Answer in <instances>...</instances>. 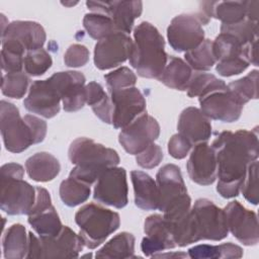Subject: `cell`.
<instances>
[{
    "mask_svg": "<svg viewBox=\"0 0 259 259\" xmlns=\"http://www.w3.org/2000/svg\"><path fill=\"white\" fill-rule=\"evenodd\" d=\"M192 74V69L185 61L170 56L168 57V62L158 80L169 88L185 91L188 88Z\"/></svg>",
    "mask_w": 259,
    "mask_h": 259,
    "instance_id": "f1b7e54d",
    "label": "cell"
},
{
    "mask_svg": "<svg viewBox=\"0 0 259 259\" xmlns=\"http://www.w3.org/2000/svg\"><path fill=\"white\" fill-rule=\"evenodd\" d=\"M23 118L31 130L33 144H38L42 142L47 135V122L44 119H40L39 117H36L31 114H26Z\"/></svg>",
    "mask_w": 259,
    "mask_h": 259,
    "instance_id": "c3c4849f",
    "label": "cell"
},
{
    "mask_svg": "<svg viewBox=\"0 0 259 259\" xmlns=\"http://www.w3.org/2000/svg\"><path fill=\"white\" fill-rule=\"evenodd\" d=\"M135 252V237L122 232L110 239L102 248L96 251V258H132Z\"/></svg>",
    "mask_w": 259,
    "mask_h": 259,
    "instance_id": "1f68e13d",
    "label": "cell"
},
{
    "mask_svg": "<svg viewBox=\"0 0 259 259\" xmlns=\"http://www.w3.org/2000/svg\"><path fill=\"white\" fill-rule=\"evenodd\" d=\"M29 81L30 78L24 71L7 73L2 77V93L10 98L19 99L25 95L29 85Z\"/></svg>",
    "mask_w": 259,
    "mask_h": 259,
    "instance_id": "ab89813d",
    "label": "cell"
},
{
    "mask_svg": "<svg viewBox=\"0 0 259 259\" xmlns=\"http://www.w3.org/2000/svg\"><path fill=\"white\" fill-rule=\"evenodd\" d=\"M159 190L158 209L167 222H174L184 217L191 208V198L187 193L180 168L166 164L157 173Z\"/></svg>",
    "mask_w": 259,
    "mask_h": 259,
    "instance_id": "277c9868",
    "label": "cell"
},
{
    "mask_svg": "<svg viewBox=\"0 0 259 259\" xmlns=\"http://www.w3.org/2000/svg\"><path fill=\"white\" fill-rule=\"evenodd\" d=\"M163 159V152L162 149L152 143L148 146L143 152L136 155V161L139 166L145 169H152L158 166Z\"/></svg>",
    "mask_w": 259,
    "mask_h": 259,
    "instance_id": "ee69618b",
    "label": "cell"
},
{
    "mask_svg": "<svg viewBox=\"0 0 259 259\" xmlns=\"http://www.w3.org/2000/svg\"><path fill=\"white\" fill-rule=\"evenodd\" d=\"M259 1H219L203 2L202 12L208 20L213 17L222 24H235L245 19L257 21Z\"/></svg>",
    "mask_w": 259,
    "mask_h": 259,
    "instance_id": "d6986e66",
    "label": "cell"
},
{
    "mask_svg": "<svg viewBox=\"0 0 259 259\" xmlns=\"http://www.w3.org/2000/svg\"><path fill=\"white\" fill-rule=\"evenodd\" d=\"M227 84L212 74L194 72L187 88V95L193 97H203L213 91L227 89Z\"/></svg>",
    "mask_w": 259,
    "mask_h": 259,
    "instance_id": "836d02e7",
    "label": "cell"
},
{
    "mask_svg": "<svg viewBox=\"0 0 259 259\" xmlns=\"http://www.w3.org/2000/svg\"><path fill=\"white\" fill-rule=\"evenodd\" d=\"M221 32L231 33L243 44H251L258 40V21L245 19L235 24H222Z\"/></svg>",
    "mask_w": 259,
    "mask_h": 259,
    "instance_id": "60d3db41",
    "label": "cell"
},
{
    "mask_svg": "<svg viewBox=\"0 0 259 259\" xmlns=\"http://www.w3.org/2000/svg\"><path fill=\"white\" fill-rule=\"evenodd\" d=\"M135 193V204L145 210H155L159 206L157 182L147 173L139 170L131 172Z\"/></svg>",
    "mask_w": 259,
    "mask_h": 259,
    "instance_id": "4316f807",
    "label": "cell"
},
{
    "mask_svg": "<svg viewBox=\"0 0 259 259\" xmlns=\"http://www.w3.org/2000/svg\"><path fill=\"white\" fill-rule=\"evenodd\" d=\"M208 21L200 13H183L175 16L167 28L169 45L178 53L195 49L204 40L202 25Z\"/></svg>",
    "mask_w": 259,
    "mask_h": 259,
    "instance_id": "30bf717a",
    "label": "cell"
},
{
    "mask_svg": "<svg viewBox=\"0 0 259 259\" xmlns=\"http://www.w3.org/2000/svg\"><path fill=\"white\" fill-rule=\"evenodd\" d=\"M0 107L1 135L4 146L11 153H21L33 145L31 130L13 103L2 100Z\"/></svg>",
    "mask_w": 259,
    "mask_h": 259,
    "instance_id": "8fae6325",
    "label": "cell"
},
{
    "mask_svg": "<svg viewBox=\"0 0 259 259\" xmlns=\"http://www.w3.org/2000/svg\"><path fill=\"white\" fill-rule=\"evenodd\" d=\"M0 207L10 215L27 214L35 200V187L24 181L20 164L7 163L1 167Z\"/></svg>",
    "mask_w": 259,
    "mask_h": 259,
    "instance_id": "8992f818",
    "label": "cell"
},
{
    "mask_svg": "<svg viewBox=\"0 0 259 259\" xmlns=\"http://www.w3.org/2000/svg\"><path fill=\"white\" fill-rule=\"evenodd\" d=\"M258 161L255 160L249 164L245 178L241 186V192L244 195L245 199L250 203L256 205L258 203Z\"/></svg>",
    "mask_w": 259,
    "mask_h": 259,
    "instance_id": "7bdbcfd3",
    "label": "cell"
},
{
    "mask_svg": "<svg viewBox=\"0 0 259 259\" xmlns=\"http://www.w3.org/2000/svg\"><path fill=\"white\" fill-rule=\"evenodd\" d=\"M112 103L111 124L115 128H123L146 112V100L142 92L136 88H125L108 92Z\"/></svg>",
    "mask_w": 259,
    "mask_h": 259,
    "instance_id": "9a60e30c",
    "label": "cell"
},
{
    "mask_svg": "<svg viewBox=\"0 0 259 259\" xmlns=\"http://www.w3.org/2000/svg\"><path fill=\"white\" fill-rule=\"evenodd\" d=\"M89 51L88 49L79 44L71 45L64 55L65 65L71 68L82 67L89 61Z\"/></svg>",
    "mask_w": 259,
    "mask_h": 259,
    "instance_id": "f6af8a7d",
    "label": "cell"
},
{
    "mask_svg": "<svg viewBox=\"0 0 259 259\" xmlns=\"http://www.w3.org/2000/svg\"><path fill=\"white\" fill-rule=\"evenodd\" d=\"M84 246L81 236L67 226L55 236L36 237L29 232L26 258H75Z\"/></svg>",
    "mask_w": 259,
    "mask_h": 259,
    "instance_id": "ba28073f",
    "label": "cell"
},
{
    "mask_svg": "<svg viewBox=\"0 0 259 259\" xmlns=\"http://www.w3.org/2000/svg\"><path fill=\"white\" fill-rule=\"evenodd\" d=\"M188 256L194 259H211V258H224L233 259L241 258L243 256V249L231 242L221 245H197L188 250Z\"/></svg>",
    "mask_w": 259,
    "mask_h": 259,
    "instance_id": "d6a6232c",
    "label": "cell"
},
{
    "mask_svg": "<svg viewBox=\"0 0 259 259\" xmlns=\"http://www.w3.org/2000/svg\"><path fill=\"white\" fill-rule=\"evenodd\" d=\"M257 130H239L235 133L225 131L213 140L211 147L217 157V191L224 198L239 195L247 168L257 160Z\"/></svg>",
    "mask_w": 259,
    "mask_h": 259,
    "instance_id": "6da1fadb",
    "label": "cell"
},
{
    "mask_svg": "<svg viewBox=\"0 0 259 259\" xmlns=\"http://www.w3.org/2000/svg\"><path fill=\"white\" fill-rule=\"evenodd\" d=\"M35 200L30 208L28 224L38 236H55L63 228L59 214L52 204L49 191L44 187H35Z\"/></svg>",
    "mask_w": 259,
    "mask_h": 259,
    "instance_id": "ac0fdd59",
    "label": "cell"
},
{
    "mask_svg": "<svg viewBox=\"0 0 259 259\" xmlns=\"http://www.w3.org/2000/svg\"><path fill=\"white\" fill-rule=\"evenodd\" d=\"M189 218L193 243L201 240L221 241L229 234L224 209L207 198L194 202Z\"/></svg>",
    "mask_w": 259,
    "mask_h": 259,
    "instance_id": "9c48e42d",
    "label": "cell"
},
{
    "mask_svg": "<svg viewBox=\"0 0 259 259\" xmlns=\"http://www.w3.org/2000/svg\"><path fill=\"white\" fill-rule=\"evenodd\" d=\"M134 39L130 64L141 77L159 79L168 62L163 36L153 24L143 21L134 29Z\"/></svg>",
    "mask_w": 259,
    "mask_h": 259,
    "instance_id": "3957f363",
    "label": "cell"
},
{
    "mask_svg": "<svg viewBox=\"0 0 259 259\" xmlns=\"http://www.w3.org/2000/svg\"><path fill=\"white\" fill-rule=\"evenodd\" d=\"M60 197L67 206H76L85 202L90 194V185L69 176L60 185Z\"/></svg>",
    "mask_w": 259,
    "mask_h": 259,
    "instance_id": "e575fe53",
    "label": "cell"
},
{
    "mask_svg": "<svg viewBox=\"0 0 259 259\" xmlns=\"http://www.w3.org/2000/svg\"><path fill=\"white\" fill-rule=\"evenodd\" d=\"M85 76L78 71L62 73V104L65 111L73 112L83 108L86 103Z\"/></svg>",
    "mask_w": 259,
    "mask_h": 259,
    "instance_id": "484cf974",
    "label": "cell"
},
{
    "mask_svg": "<svg viewBox=\"0 0 259 259\" xmlns=\"http://www.w3.org/2000/svg\"><path fill=\"white\" fill-rule=\"evenodd\" d=\"M53 65L51 55L42 48L28 51L24 56L23 70L29 76H40Z\"/></svg>",
    "mask_w": 259,
    "mask_h": 259,
    "instance_id": "f35d334b",
    "label": "cell"
},
{
    "mask_svg": "<svg viewBox=\"0 0 259 259\" xmlns=\"http://www.w3.org/2000/svg\"><path fill=\"white\" fill-rule=\"evenodd\" d=\"M86 103L92 108L95 115L105 123H111L112 103L103 87L97 82H90L85 86Z\"/></svg>",
    "mask_w": 259,
    "mask_h": 259,
    "instance_id": "4dcf8cb0",
    "label": "cell"
},
{
    "mask_svg": "<svg viewBox=\"0 0 259 259\" xmlns=\"http://www.w3.org/2000/svg\"><path fill=\"white\" fill-rule=\"evenodd\" d=\"M24 55L8 51L1 50V66L6 73H16L23 71Z\"/></svg>",
    "mask_w": 259,
    "mask_h": 259,
    "instance_id": "bcb514c9",
    "label": "cell"
},
{
    "mask_svg": "<svg viewBox=\"0 0 259 259\" xmlns=\"http://www.w3.org/2000/svg\"><path fill=\"white\" fill-rule=\"evenodd\" d=\"M46 38L44 27L34 21H12L1 32V39L13 40L26 52L42 48Z\"/></svg>",
    "mask_w": 259,
    "mask_h": 259,
    "instance_id": "cb8c5ba5",
    "label": "cell"
},
{
    "mask_svg": "<svg viewBox=\"0 0 259 259\" xmlns=\"http://www.w3.org/2000/svg\"><path fill=\"white\" fill-rule=\"evenodd\" d=\"M126 172L122 167H110L106 169L96 180L93 197L96 201L122 208L127 204Z\"/></svg>",
    "mask_w": 259,
    "mask_h": 259,
    "instance_id": "7c38bea8",
    "label": "cell"
},
{
    "mask_svg": "<svg viewBox=\"0 0 259 259\" xmlns=\"http://www.w3.org/2000/svg\"><path fill=\"white\" fill-rule=\"evenodd\" d=\"M86 6L95 13L109 16L118 32L128 34L134 26L135 20L142 14V1H87Z\"/></svg>",
    "mask_w": 259,
    "mask_h": 259,
    "instance_id": "44dd1931",
    "label": "cell"
},
{
    "mask_svg": "<svg viewBox=\"0 0 259 259\" xmlns=\"http://www.w3.org/2000/svg\"><path fill=\"white\" fill-rule=\"evenodd\" d=\"M160 136L158 121L147 112L121 128L118 142L131 155H138L154 143Z\"/></svg>",
    "mask_w": 259,
    "mask_h": 259,
    "instance_id": "4fadbf2b",
    "label": "cell"
},
{
    "mask_svg": "<svg viewBox=\"0 0 259 259\" xmlns=\"http://www.w3.org/2000/svg\"><path fill=\"white\" fill-rule=\"evenodd\" d=\"M25 169L30 179L37 182H48L60 173L61 165L52 154L39 152L26 160Z\"/></svg>",
    "mask_w": 259,
    "mask_h": 259,
    "instance_id": "83f0119b",
    "label": "cell"
},
{
    "mask_svg": "<svg viewBox=\"0 0 259 259\" xmlns=\"http://www.w3.org/2000/svg\"><path fill=\"white\" fill-rule=\"evenodd\" d=\"M212 52L217 61V72L224 77L243 73L250 64L258 66L257 40L243 44L231 33L221 32L212 40Z\"/></svg>",
    "mask_w": 259,
    "mask_h": 259,
    "instance_id": "5b68a950",
    "label": "cell"
},
{
    "mask_svg": "<svg viewBox=\"0 0 259 259\" xmlns=\"http://www.w3.org/2000/svg\"><path fill=\"white\" fill-rule=\"evenodd\" d=\"M3 254L6 259H20L26 257L28 251V235L21 224L12 225L2 239Z\"/></svg>",
    "mask_w": 259,
    "mask_h": 259,
    "instance_id": "f546056e",
    "label": "cell"
},
{
    "mask_svg": "<svg viewBox=\"0 0 259 259\" xmlns=\"http://www.w3.org/2000/svg\"><path fill=\"white\" fill-rule=\"evenodd\" d=\"M229 90L243 103L258 98V70H253L245 77L232 81L228 85Z\"/></svg>",
    "mask_w": 259,
    "mask_h": 259,
    "instance_id": "74e56055",
    "label": "cell"
},
{
    "mask_svg": "<svg viewBox=\"0 0 259 259\" xmlns=\"http://www.w3.org/2000/svg\"><path fill=\"white\" fill-rule=\"evenodd\" d=\"M83 26L94 39L100 40L114 32H118L112 19L101 13H87L83 18Z\"/></svg>",
    "mask_w": 259,
    "mask_h": 259,
    "instance_id": "8d00e7d4",
    "label": "cell"
},
{
    "mask_svg": "<svg viewBox=\"0 0 259 259\" xmlns=\"http://www.w3.org/2000/svg\"><path fill=\"white\" fill-rule=\"evenodd\" d=\"M191 147L192 145L190 144V142L179 133L176 135H173L168 142L169 154L173 158L178 160L185 158L188 155Z\"/></svg>",
    "mask_w": 259,
    "mask_h": 259,
    "instance_id": "7dc6e473",
    "label": "cell"
},
{
    "mask_svg": "<svg viewBox=\"0 0 259 259\" xmlns=\"http://www.w3.org/2000/svg\"><path fill=\"white\" fill-rule=\"evenodd\" d=\"M61 102V91L50 77L46 80H36L30 85L23 104L28 111L46 118H52L59 113Z\"/></svg>",
    "mask_w": 259,
    "mask_h": 259,
    "instance_id": "5bb4252c",
    "label": "cell"
},
{
    "mask_svg": "<svg viewBox=\"0 0 259 259\" xmlns=\"http://www.w3.org/2000/svg\"><path fill=\"white\" fill-rule=\"evenodd\" d=\"M200 110L209 119L233 122L240 118L244 104L229 90L213 91L198 98Z\"/></svg>",
    "mask_w": 259,
    "mask_h": 259,
    "instance_id": "ffe728a7",
    "label": "cell"
},
{
    "mask_svg": "<svg viewBox=\"0 0 259 259\" xmlns=\"http://www.w3.org/2000/svg\"><path fill=\"white\" fill-rule=\"evenodd\" d=\"M104 79L107 84L108 92L135 87L137 82L136 74L127 67H120L104 75Z\"/></svg>",
    "mask_w": 259,
    "mask_h": 259,
    "instance_id": "b9f144b4",
    "label": "cell"
},
{
    "mask_svg": "<svg viewBox=\"0 0 259 259\" xmlns=\"http://www.w3.org/2000/svg\"><path fill=\"white\" fill-rule=\"evenodd\" d=\"M68 156L75 165L69 176L90 186L106 169L119 163V156L115 150L85 137L72 142Z\"/></svg>",
    "mask_w": 259,
    "mask_h": 259,
    "instance_id": "7a4b0ae2",
    "label": "cell"
},
{
    "mask_svg": "<svg viewBox=\"0 0 259 259\" xmlns=\"http://www.w3.org/2000/svg\"><path fill=\"white\" fill-rule=\"evenodd\" d=\"M186 63L196 72H205L217 63L212 52V40L204 39L198 47L184 55Z\"/></svg>",
    "mask_w": 259,
    "mask_h": 259,
    "instance_id": "d590c367",
    "label": "cell"
},
{
    "mask_svg": "<svg viewBox=\"0 0 259 259\" xmlns=\"http://www.w3.org/2000/svg\"><path fill=\"white\" fill-rule=\"evenodd\" d=\"M146 237L141 243L142 252L146 256L153 257L167 249L176 247L170 226L161 214H151L144 223Z\"/></svg>",
    "mask_w": 259,
    "mask_h": 259,
    "instance_id": "603a6c76",
    "label": "cell"
},
{
    "mask_svg": "<svg viewBox=\"0 0 259 259\" xmlns=\"http://www.w3.org/2000/svg\"><path fill=\"white\" fill-rule=\"evenodd\" d=\"M75 222L85 246L95 249L119 228L120 218L113 210L96 203H88L78 209Z\"/></svg>",
    "mask_w": 259,
    "mask_h": 259,
    "instance_id": "52a82bcc",
    "label": "cell"
},
{
    "mask_svg": "<svg viewBox=\"0 0 259 259\" xmlns=\"http://www.w3.org/2000/svg\"><path fill=\"white\" fill-rule=\"evenodd\" d=\"M134 40L123 32H114L97 41L94 49V64L99 70L117 67L130 59Z\"/></svg>",
    "mask_w": 259,
    "mask_h": 259,
    "instance_id": "2e32d148",
    "label": "cell"
},
{
    "mask_svg": "<svg viewBox=\"0 0 259 259\" xmlns=\"http://www.w3.org/2000/svg\"><path fill=\"white\" fill-rule=\"evenodd\" d=\"M177 128L179 134L186 138L192 146L207 142L211 136L209 118L200 109L192 106L182 110Z\"/></svg>",
    "mask_w": 259,
    "mask_h": 259,
    "instance_id": "d4e9b609",
    "label": "cell"
},
{
    "mask_svg": "<svg viewBox=\"0 0 259 259\" xmlns=\"http://www.w3.org/2000/svg\"><path fill=\"white\" fill-rule=\"evenodd\" d=\"M228 230L245 246H254L259 241L258 221L254 211L233 200L224 208Z\"/></svg>",
    "mask_w": 259,
    "mask_h": 259,
    "instance_id": "e0dca14e",
    "label": "cell"
},
{
    "mask_svg": "<svg viewBox=\"0 0 259 259\" xmlns=\"http://www.w3.org/2000/svg\"><path fill=\"white\" fill-rule=\"evenodd\" d=\"M189 178L199 185H210L217 179V157L206 142L194 145L186 164Z\"/></svg>",
    "mask_w": 259,
    "mask_h": 259,
    "instance_id": "7402d4cb",
    "label": "cell"
}]
</instances>
